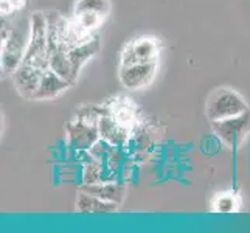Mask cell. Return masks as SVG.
<instances>
[{"instance_id": "7a4b0ae2", "label": "cell", "mask_w": 250, "mask_h": 233, "mask_svg": "<svg viewBox=\"0 0 250 233\" xmlns=\"http://www.w3.org/2000/svg\"><path fill=\"white\" fill-rule=\"evenodd\" d=\"M30 41V19H21L13 25L11 34L2 42V68L6 73H13L23 61L25 51Z\"/></svg>"}, {"instance_id": "7c38bea8", "label": "cell", "mask_w": 250, "mask_h": 233, "mask_svg": "<svg viewBox=\"0 0 250 233\" xmlns=\"http://www.w3.org/2000/svg\"><path fill=\"white\" fill-rule=\"evenodd\" d=\"M68 87H72L70 83H67L64 78H61L58 73H55L51 68H47V70H44V73H42L38 92H36V95H34V100L44 101V100L56 98L58 95H61Z\"/></svg>"}, {"instance_id": "6da1fadb", "label": "cell", "mask_w": 250, "mask_h": 233, "mask_svg": "<svg viewBox=\"0 0 250 233\" xmlns=\"http://www.w3.org/2000/svg\"><path fill=\"white\" fill-rule=\"evenodd\" d=\"M247 110L249 106L243 95L230 87H221L210 95L208 101H207L205 114L208 122L213 123L230 117H236Z\"/></svg>"}, {"instance_id": "8fae6325", "label": "cell", "mask_w": 250, "mask_h": 233, "mask_svg": "<svg viewBox=\"0 0 250 233\" xmlns=\"http://www.w3.org/2000/svg\"><path fill=\"white\" fill-rule=\"evenodd\" d=\"M80 190H84V191L97 196L103 201H107L117 205H122L126 197V184L122 182V180H110V182H101L93 185L83 184Z\"/></svg>"}, {"instance_id": "ba28073f", "label": "cell", "mask_w": 250, "mask_h": 233, "mask_svg": "<svg viewBox=\"0 0 250 233\" xmlns=\"http://www.w3.org/2000/svg\"><path fill=\"white\" fill-rule=\"evenodd\" d=\"M44 70L47 68H41L28 63H21V65L13 72V83L17 93L25 100H34Z\"/></svg>"}, {"instance_id": "4fadbf2b", "label": "cell", "mask_w": 250, "mask_h": 233, "mask_svg": "<svg viewBox=\"0 0 250 233\" xmlns=\"http://www.w3.org/2000/svg\"><path fill=\"white\" fill-rule=\"evenodd\" d=\"M100 47H101L100 38L95 36L90 41L84 42V44L76 45L75 48H70V50L67 51V56H68V59H70L72 67H73L76 76H80V72H81V68L85 65V63H87L89 59H92L95 55L98 53Z\"/></svg>"}, {"instance_id": "52a82bcc", "label": "cell", "mask_w": 250, "mask_h": 233, "mask_svg": "<svg viewBox=\"0 0 250 233\" xmlns=\"http://www.w3.org/2000/svg\"><path fill=\"white\" fill-rule=\"evenodd\" d=\"M159 68V61L139 63L126 67H120L118 80L127 90H140L152 83Z\"/></svg>"}, {"instance_id": "ac0fdd59", "label": "cell", "mask_w": 250, "mask_h": 233, "mask_svg": "<svg viewBox=\"0 0 250 233\" xmlns=\"http://www.w3.org/2000/svg\"><path fill=\"white\" fill-rule=\"evenodd\" d=\"M213 210L218 213H233L238 210V199L230 193L219 194L213 201Z\"/></svg>"}, {"instance_id": "5b68a950", "label": "cell", "mask_w": 250, "mask_h": 233, "mask_svg": "<svg viewBox=\"0 0 250 233\" xmlns=\"http://www.w3.org/2000/svg\"><path fill=\"white\" fill-rule=\"evenodd\" d=\"M160 44L152 36L135 38L127 42L120 53V67L139 64V63H152L159 61Z\"/></svg>"}, {"instance_id": "8992f818", "label": "cell", "mask_w": 250, "mask_h": 233, "mask_svg": "<svg viewBox=\"0 0 250 233\" xmlns=\"http://www.w3.org/2000/svg\"><path fill=\"white\" fill-rule=\"evenodd\" d=\"M100 140L98 125L72 117L65 125V143L73 151H87Z\"/></svg>"}, {"instance_id": "277c9868", "label": "cell", "mask_w": 250, "mask_h": 233, "mask_svg": "<svg viewBox=\"0 0 250 233\" xmlns=\"http://www.w3.org/2000/svg\"><path fill=\"white\" fill-rule=\"evenodd\" d=\"M211 131L216 139L229 148H238L250 134V110L219 122H213Z\"/></svg>"}, {"instance_id": "e0dca14e", "label": "cell", "mask_w": 250, "mask_h": 233, "mask_svg": "<svg viewBox=\"0 0 250 233\" xmlns=\"http://www.w3.org/2000/svg\"><path fill=\"white\" fill-rule=\"evenodd\" d=\"M80 13H98L107 17L110 13V0H76L73 14Z\"/></svg>"}, {"instance_id": "d6986e66", "label": "cell", "mask_w": 250, "mask_h": 233, "mask_svg": "<svg viewBox=\"0 0 250 233\" xmlns=\"http://www.w3.org/2000/svg\"><path fill=\"white\" fill-rule=\"evenodd\" d=\"M27 0H2V17H11L25 6Z\"/></svg>"}, {"instance_id": "5bb4252c", "label": "cell", "mask_w": 250, "mask_h": 233, "mask_svg": "<svg viewBox=\"0 0 250 233\" xmlns=\"http://www.w3.org/2000/svg\"><path fill=\"white\" fill-rule=\"evenodd\" d=\"M120 205L117 204H112L107 201H103L100 197L93 196L84 190H80L78 196H76V212H80L83 214H87V213H114L117 212Z\"/></svg>"}, {"instance_id": "9c48e42d", "label": "cell", "mask_w": 250, "mask_h": 233, "mask_svg": "<svg viewBox=\"0 0 250 233\" xmlns=\"http://www.w3.org/2000/svg\"><path fill=\"white\" fill-rule=\"evenodd\" d=\"M106 103L109 106L110 115L114 117L115 122L126 127L127 131L134 132V129L140 125V112L135 103L131 98L123 97V95L110 98Z\"/></svg>"}, {"instance_id": "30bf717a", "label": "cell", "mask_w": 250, "mask_h": 233, "mask_svg": "<svg viewBox=\"0 0 250 233\" xmlns=\"http://www.w3.org/2000/svg\"><path fill=\"white\" fill-rule=\"evenodd\" d=\"M98 129H100V139L106 140L112 146L126 148V146L131 143L132 132L127 131V129L123 127L122 125H118L110 114L103 115L100 118Z\"/></svg>"}, {"instance_id": "3957f363", "label": "cell", "mask_w": 250, "mask_h": 233, "mask_svg": "<svg viewBox=\"0 0 250 233\" xmlns=\"http://www.w3.org/2000/svg\"><path fill=\"white\" fill-rule=\"evenodd\" d=\"M41 68H48V42L45 13H33L30 16V41L23 61Z\"/></svg>"}, {"instance_id": "9a60e30c", "label": "cell", "mask_w": 250, "mask_h": 233, "mask_svg": "<svg viewBox=\"0 0 250 233\" xmlns=\"http://www.w3.org/2000/svg\"><path fill=\"white\" fill-rule=\"evenodd\" d=\"M48 68H51L55 73L64 78L67 83H70V85H73L76 81H78V76L75 75L72 63L67 56V51H56V53H51L48 56Z\"/></svg>"}, {"instance_id": "2e32d148", "label": "cell", "mask_w": 250, "mask_h": 233, "mask_svg": "<svg viewBox=\"0 0 250 233\" xmlns=\"http://www.w3.org/2000/svg\"><path fill=\"white\" fill-rule=\"evenodd\" d=\"M72 21L78 25V28L83 33L89 34V36H95V33L103 25V22L106 21V17L98 13H80L73 14Z\"/></svg>"}]
</instances>
